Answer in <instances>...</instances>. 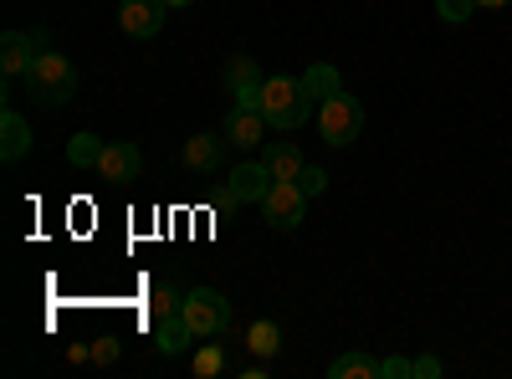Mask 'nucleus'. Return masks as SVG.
I'll return each mask as SVG.
<instances>
[{
  "label": "nucleus",
  "instance_id": "18",
  "mask_svg": "<svg viewBox=\"0 0 512 379\" xmlns=\"http://www.w3.org/2000/svg\"><path fill=\"white\" fill-rule=\"evenodd\" d=\"M103 149H108V144H103L98 134H72V139H67V159L77 164V170H98Z\"/></svg>",
  "mask_w": 512,
  "mask_h": 379
},
{
  "label": "nucleus",
  "instance_id": "24",
  "mask_svg": "<svg viewBox=\"0 0 512 379\" xmlns=\"http://www.w3.org/2000/svg\"><path fill=\"white\" fill-rule=\"evenodd\" d=\"M379 379H415V359H405V354L384 359V364H379Z\"/></svg>",
  "mask_w": 512,
  "mask_h": 379
},
{
  "label": "nucleus",
  "instance_id": "11",
  "mask_svg": "<svg viewBox=\"0 0 512 379\" xmlns=\"http://www.w3.org/2000/svg\"><path fill=\"white\" fill-rule=\"evenodd\" d=\"M262 164L272 180H297L303 175V149H297L292 139H267L262 144Z\"/></svg>",
  "mask_w": 512,
  "mask_h": 379
},
{
  "label": "nucleus",
  "instance_id": "5",
  "mask_svg": "<svg viewBox=\"0 0 512 379\" xmlns=\"http://www.w3.org/2000/svg\"><path fill=\"white\" fill-rule=\"evenodd\" d=\"M303 210H308V195L297 190V180H272V190L262 195V216H267L277 231L303 226Z\"/></svg>",
  "mask_w": 512,
  "mask_h": 379
},
{
  "label": "nucleus",
  "instance_id": "25",
  "mask_svg": "<svg viewBox=\"0 0 512 379\" xmlns=\"http://www.w3.org/2000/svg\"><path fill=\"white\" fill-rule=\"evenodd\" d=\"M113 359H118V339H113V333L93 339V364H113Z\"/></svg>",
  "mask_w": 512,
  "mask_h": 379
},
{
  "label": "nucleus",
  "instance_id": "27",
  "mask_svg": "<svg viewBox=\"0 0 512 379\" xmlns=\"http://www.w3.org/2000/svg\"><path fill=\"white\" fill-rule=\"evenodd\" d=\"M497 6H512V0H477V11H497Z\"/></svg>",
  "mask_w": 512,
  "mask_h": 379
},
{
  "label": "nucleus",
  "instance_id": "10",
  "mask_svg": "<svg viewBox=\"0 0 512 379\" xmlns=\"http://www.w3.org/2000/svg\"><path fill=\"white\" fill-rule=\"evenodd\" d=\"M139 170H144V154H139L134 144H108V149H103V159H98V175H103V180H113V185L139 180Z\"/></svg>",
  "mask_w": 512,
  "mask_h": 379
},
{
  "label": "nucleus",
  "instance_id": "4",
  "mask_svg": "<svg viewBox=\"0 0 512 379\" xmlns=\"http://www.w3.org/2000/svg\"><path fill=\"white\" fill-rule=\"evenodd\" d=\"M180 313H185V323L195 328V339H216V333L231 328V303L221 298L216 287H195V292H185Z\"/></svg>",
  "mask_w": 512,
  "mask_h": 379
},
{
  "label": "nucleus",
  "instance_id": "17",
  "mask_svg": "<svg viewBox=\"0 0 512 379\" xmlns=\"http://www.w3.org/2000/svg\"><path fill=\"white\" fill-rule=\"evenodd\" d=\"M246 349H251L256 359H277V349H282V328H277L272 318H256V323L246 328Z\"/></svg>",
  "mask_w": 512,
  "mask_h": 379
},
{
  "label": "nucleus",
  "instance_id": "9",
  "mask_svg": "<svg viewBox=\"0 0 512 379\" xmlns=\"http://www.w3.org/2000/svg\"><path fill=\"white\" fill-rule=\"evenodd\" d=\"M262 67H256V57H231L226 62V88H231V98L236 103H246V108H256V98H262Z\"/></svg>",
  "mask_w": 512,
  "mask_h": 379
},
{
  "label": "nucleus",
  "instance_id": "1",
  "mask_svg": "<svg viewBox=\"0 0 512 379\" xmlns=\"http://www.w3.org/2000/svg\"><path fill=\"white\" fill-rule=\"evenodd\" d=\"M256 108H262L267 123H272V129H282V134L303 129V123L313 118V98L303 93V77H282V72L262 82V98H256Z\"/></svg>",
  "mask_w": 512,
  "mask_h": 379
},
{
  "label": "nucleus",
  "instance_id": "15",
  "mask_svg": "<svg viewBox=\"0 0 512 379\" xmlns=\"http://www.w3.org/2000/svg\"><path fill=\"white\" fill-rule=\"evenodd\" d=\"M26 149H31V129H26V118H21L16 108H6V113H0V159L16 164Z\"/></svg>",
  "mask_w": 512,
  "mask_h": 379
},
{
  "label": "nucleus",
  "instance_id": "6",
  "mask_svg": "<svg viewBox=\"0 0 512 379\" xmlns=\"http://www.w3.org/2000/svg\"><path fill=\"white\" fill-rule=\"evenodd\" d=\"M267 129H272V123H267V113L262 108H246V103H236L231 113H226V144H236V149H262L267 144Z\"/></svg>",
  "mask_w": 512,
  "mask_h": 379
},
{
  "label": "nucleus",
  "instance_id": "21",
  "mask_svg": "<svg viewBox=\"0 0 512 379\" xmlns=\"http://www.w3.org/2000/svg\"><path fill=\"white\" fill-rule=\"evenodd\" d=\"M180 303H185V292H180L175 282H159V287H154V298H149V313H154V323H159L164 313H180Z\"/></svg>",
  "mask_w": 512,
  "mask_h": 379
},
{
  "label": "nucleus",
  "instance_id": "7",
  "mask_svg": "<svg viewBox=\"0 0 512 379\" xmlns=\"http://www.w3.org/2000/svg\"><path fill=\"white\" fill-rule=\"evenodd\" d=\"M164 0H123L118 6V26H123V36H134V41H149V36H159L164 31Z\"/></svg>",
  "mask_w": 512,
  "mask_h": 379
},
{
  "label": "nucleus",
  "instance_id": "3",
  "mask_svg": "<svg viewBox=\"0 0 512 379\" xmlns=\"http://www.w3.org/2000/svg\"><path fill=\"white\" fill-rule=\"evenodd\" d=\"M359 129H364V103L354 93H333L328 103H318V134H323V144L344 149V144L359 139Z\"/></svg>",
  "mask_w": 512,
  "mask_h": 379
},
{
  "label": "nucleus",
  "instance_id": "22",
  "mask_svg": "<svg viewBox=\"0 0 512 379\" xmlns=\"http://www.w3.org/2000/svg\"><path fill=\"white\" fill-rule=\"evenodd\" d=\"M472 11H477V0H436V16H441L446 26H461V21H472Z\"/></svg>",
  "mask_w": 512,
  "mask_h": 379
},
{
  "label": "nucleus",
  "instance_id": "8",
  "mask_svg": "<svg viewBox=\"0 0 512 379\" xmlns=\"http://www.w3.org/2000/svg\"><path fill=\"white\" fill-rule=\"evenodd\" d=\"M272 190V175H267V164H236V170L226 175V195L221 200H256L262 205V195Z\"/></svg>",
  "mask_w": 512,
  "mask_h": 379
},
{
  "label": "nucleus",
  "instance_id": "19",
  "mask_svg": "<svg viewBox=\"0 0 512 379\" xmlns=\"http://www.w3.org/2000/svg\"><path fill=\"white\" fill-rule=\"evenodd\" d=\"M333 379H379V364L369 354H344V359H333L328 364Z\"/></svg>",
  "mask_w": 512,
  "mask_h": 379
},
{
  "label": "nucleus",
  "instance_id": "13",
  "mask_svg": "<svg viewBox=\"0 0 512 379\" xmlns=\"http://www.w3.org/2000/svg\"><path fill=\"white\" fill-rule=\"evenodd\" d=\"M221 159H226V134H195L185 144V164L195 175H210V170H221Z\"/></svg>",
  "mask_w": 512,
  "mask_h": 379
},
{
  "label": "nucleus",
  "instance_id": "2",
  "mask_svg": "<svg viewBox=\"0 0 512 379\" xmlns=\"http://www.w3.org/2000/svg\"><path fill=\"white\" fill-rule=\"evenodd\" d=\"M26 88H31V98H36L41 108H62V103H72V93H77V67H72L62 52L41 47V52L31 57V67H26Z\"/></svg>",
  "mask_w": 512,
  "mask_h": 379
},
{
  "label": "nucleus",
  "instance_id": "20",
  "mask_svg": "<svg viewBox=\"0 0 512 379\" xmlns=\"http://www.w3.org/2000/svg\"><path fill=\"white\" fill-rule=\"evenodd\" d=\"M190 369H195V379H216V374H226V344H200L195 359H190Z\"/></svg>",
  "mask_w": 512,
  "mask_h": 379
},
{
  "label": "nucleus",
  "instance_id": "14",
  "mask_svg": "<svg viewBox=\"0 0 512 379\" xmlns=\"http://www.w3.org/2000/svg\"><path fill=\"white\" fill-rule=\"evenodd\" d=\"M154 344H159V354H185L190 344H195V328L185 323V313H164L159 318V328H154Z\"/></svg>",
  "mask_w": 512,
  "mask_h": 379
},
{
  "label": "nucleus",
  "instance_id": "28",
  "mask_svg": "<svg viewBox=\"0 0 512 379\" xmlns=\"http://www.w3.org/2000/svg\"><path fill=\"white\" fill-rule=\"evenodd\" d=\"M164 6H169V11H180V6H195V0H164Z\"/></svg>",
  "mask_w": 512,
  "mask_h": 379
},
{
  "label": "nucleus",
  "instance_id": "23",
  "mask_svg": "<svg viewBox=\"0 0 512 379\" xmlns=\"http://www.w3.org/2000/svg\"><path fill=\"white\" fill-rule=\"evenodd\" d=\"M297 190H303V195L313 200V195H323V190H328V175L318 170V164H303V175H297Z\"/></svg>",
  "mask_w": 512,
  "mask_h": 379
},
{
  "label": "nucleus",
  "instance_id": "26",
  "mask_svg": "<svg viewBox=\"0 0 512 379\" xmlns=\"http://www.w3.org/2000/svg\"><path fill=\"white\" fill-rule=\"evenodd\" d=\"M436 374H441V359H431V354L415 359V379H436Z\"/></svg>",
  "mask_w": 512,
  "mask_h": 379
},
{
  "label": "nucleus",
  "instance_id": "16",
  "mask_svg": "<svg viewBox=\"0 0 512 379\" xmlns=\"http://www.w3.org/2000/svg\"><path fill=\"white\" fill-rule=\"evenodd\" d=\"M303 93H308L313 103H328L333 93H344V77H338V67H328V62H313V67L303 72Z\"/></svg>",
  "mask_w": 512,
  "mask_h": 379
},
{
  "label": "nucleus",
  "instance_id": "12",
  "mask_svg": "<svg viewBox=\"0 0 512 379\" xmlns=\"http://www.w3.org/2000/svg\"><path fill=\"white\" fill-rule=\"evenodd\" d=\"M31 57H36V36L31 31H6L0 36V72L6 77H26Z\"/></svg>",
  "mask_w": 512,
  "mask_h": 379
}]
</instances>
